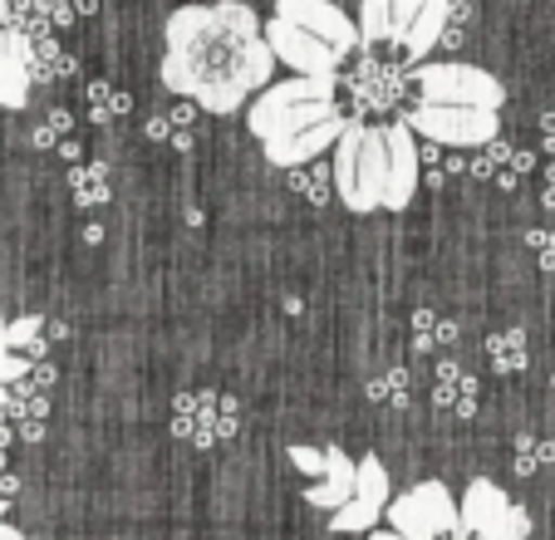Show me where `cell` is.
Masks as SVG:
<instances>
[{"mask_svg": "<svg viewBox=\"0 0 555 540\" xmlns=\"http://www.w3.org/2000/svg\"><path fill=\"white\" fill-rule=\"evenodd\" d=\"M163 89L192 99L207 114H236L275 74L261 15L246 0L182 5L163 25Z\"/></svg>", "mask_w": 555, "mask_h": 540, "instance_id": "cell-1", "label": "cell"}, {"mask_svg": "<svg viewBox=\"0 0 555 540\" xmlns=\"http://www.w3.org/2000/svg\"><path fill=\"white\" fill-rule=\"evenodd\" d=\"M275 64H291L310 79H335L339 64L359 50V25L335 0H275V15L261 21Z\"/></svg>", "mask_w": 555, "mask_h": 540, "instance_id": "cell-2", "label": "cell"}, {"mask_svg": "<svg viewBox=\"0 0 555 540\" xmlns=\"http://www.w3.org/2000/svg\"><path fill=\"white\" fill-rule=\"evenodd\" d=\"M339 114L335 104V79H310V74H291L281 83H266L261 94L246 104V128H251L261 143L275 138H291L300 128L320 124V118Z\"/></svg>", "mask_w": 555, "mask_h": 540, "instance_id": "cell-3", "label": "cell"}, {"mask_svg": "<svg viewBox=\"0 0 555 540\" xmlns=\"http://www.w3.org/2000/svg\"><path fill=\"white\" fill-rule=\"evenodd\" d=\"M330 182H335L339 202H345L349 211H359V217L384 211V188H388L384 128L359 124V118L345 124V133H339V143H335V172H330Z\"/></svg>", "mask_w": 555, "mask_h": 540, "instance_id": "cell-4", "label": "cell"}, {"mask_svg": "<svg viewBox=\"0 0 555 540\" xmlns=\"http://www.w3.org/2000/svg\"><path fill=\"white\" fill-rule=\"evenodd\" d=\"M418 94H423V104L482 108V114H502V104H506L502 79L487 74L482 64H462V60L418 64Z\"/></svg>", "mask_w": 555, "mask_h": 540, "instance_id": "cell-5", "label": "cell"}, {"mask_svg": "<svg viewBox=\"0 0 555 540\" xmlns=\"http://www.w3.org/2000/svg\"><path fill=\"white\" fill-rule=\"evenodd\" d=\"M388 530L403 540H462L457 497L442 481H418L413 491L388 501Z\"/></svg>", "mask_w": 555, "mask_h": 540, "instance_id": "cell-6", "label": "cell"}, {"mask_svg": "<svg viewBox=\"0 0 555 540\" xmlns=\"http://www.w3.org/2000/svg\"><path fill=\"white\" fill-rule=\"evenodd\" d=\"M457 526H462V540H526L531 536L526 506H516V501L487 477L467 481V491H462V501H457Z\"/></svg>", "mask_w": 555, "mask_h": 540, "instance_id": "cell-7", "label": "cell"}, {"mask_svg": "<svg viewBox=\"0 0 555 540\" xmlns=\"http://www.w3.org/2000/svg\"><path fill=\"white\" fill-rule=\"evenodd\" d=\"M413 138H428L442 147H487L502 133V114H482V108H452V104H413L403 118Z\"/></svg>", "mask_w": 555, "mask_h": 540, "instance_id": "cell-8", "label": "cell"}, {"mask_svg": "<svg viewBox=\"0 0 555 540\" xmlns=\"http://www.w3.org/2000/svg\"><path fill=\"white\" fill-rule=\"evenodd\" d=\"M388 501H393L388 467L378 458H359L354 462V487H349V501L339 511H330V530H335V536H369V530H378Z\"/></svg>", "mask_w": 555, "mask_h": 540, "instance_id": "cell-9", "label": "cell"}, {"mask_svg": "<svg viewBox=\"0 0 555 540\" xmlns=\"http://www.w3.org/2000/svg\"><path fill=\"white\" fill-rule=\"evenodd\" d=\"M291 462L300 472H310V477H320L310 491H305V501H310L314 511H339L349 501V487H354V458H345L339 447H291Z\"/></svg>", "mask_w": 555, "mask_h": 540, "instance_id": "cell-10", "label": "cell"}, {"mask_svg": "<svg viewBox=\"0 0 555 540\" xmlns=\"http://www.w3.org/2000/svg\"><path fill=\"white\" fill-rule=\"evenodd\" d=\"M448 5L452 0H393V11H388V40L403 44L409 60H423V54L438 44L442 25H448Z\"/></svg>", "mask_w": 555, "mask_h": 540, "instance_id": "cell-11", "label": "cell"}, {"mask_svg": "<svg viewBox=\"0 0 555 540\" xmlns=\"http://www.w3.org/2000/svg\"><path fill=\"white\" fill-rule=\"evenodd\" d=\"M384 147H388V188H384V211H403L418 197V138L409 133V124H384Z\"/></svg>", "mask_w": 555, "mask_h": 540, "instance_id": "cell-12", "label": "cell"}, {"mask_svg": "<svg viewBox=\"0 0 555 540\" xmlns=\"http://www.w3.org/2000/svg\"><path fill=\"white\" fill-rule=\"evenodd\" d=\"M345 124H349L345 114H330V118H320V124L300 128V133H291V138L261 143V153L271 167H300V163H310V157H320L325 147H335L339 133H345Z\"/></svg>", "mask_w": 555, "mask_h": 540, "instance_id": "cell-13", "label": "cell"}, {"mask_svg": "<svg viewBox=\"0 0 555 540\" xmlns=\"http://www.w3.org/2000/svg\"><path fill=\"white\" fill-rule=\"evenodd\" d=\"M44 320L40 314H21V320H0V384L30 374L35 353H44Z\"/></svg>", "mask_w": 555, "mask_h": 540, "instance_id": "cell-14", "label": "cell"}, {"mask_svg": "<svg viewBox=\"0 0 555 540\" xmlns=\"http://www.w3.org/2000/svg\"><path fill=\"white\" fill-rule=\"evenodd\" d=\"M30 44L21 30H0V104L5 108H25L30 104Z\"/></svg>", "mask_w": 555, "mask_h": 540, "instance_id": "cell-15", "label": "cell"}, {"mask_svg": "<svg viewBox=\"0 0 555 540\" xmlns=\"http://www.w3.org/2000/svg\"><path fill=\"white\" fill-rule=\"evenodd\" d=\"M388 11H393V0H359V44L388 40Z\"/></svg>", "mask_w": 555, "mask_h": 540, "instance_id": "cell-16", "label": "cell"}, {"mask_svg": "<svg viewBox=\"0 0 555 540\" xmlns=\"http://www.w3.org/2000/svg\"><path fill=\"white\" fill-rule=\"evenodd\" d=\"M74 197H79V202H104V197H108L104 167H89V177H85V172L74 177Z\"/></svg>", "mask_w": 555, "mask_h": 540, "instance_id": "cell-17", "label": "cell"}, {"mask_svg": "<svg viewBox=\"0 0 555 540\" xmlns=\"http://www.w3.org/2000/svg\"><path fill=\"white\" fill-rule=\"evenodd\" d=\"M0 540H25V536L15 526H5V520H0Z\"/></svg>", "mask_w": 555, "mask_h": 540, "instance_id": "cell-18", "label": "cell"}, {"mask_svg": "<svg viewBox=\"0 0 555 540\" xmlns=\"http://www.w3.org/2000/svg\"><path fill=\"white\" fill-rule=\"evenodd\" d=\"M369 540H403V536H393V530H369Z\"/></svg>", "mask_w": 555, "mask_h": 540, "instance_id": "cell-19", "label": "cell"}, {"mask_svg": "<svg viewBox=\"0 0 555 540\" xmlns=\"http://www.w3.org/2000/svg\"><path fill=\"white\" fill-rule=\"evenodd\" d=\"M5 403H11V394H5V384H0V413H5Z\"/></svg>", "mask_w": 555, "mask_h": 540, "instance_id": "cell-20", "label": "cell"}, {"mask_svg": "<svg viewBox=\"0 0 555 540\" xmlns=\"http://www.w3.org/2000/svg\"><path fill=\"white\" fill-rule=\"evenodd\" d=\"M0 30H5V0H0Z\"/></svg>", "mask_w": 555, "mask_h": 540, "instance_id": "cell-21", "label": "cell"}, {"mask_svg": "<svg viewBox=\"0 0 555 540\" xmlns=\"http://www.w3.org/2000/svg\"><path fill=\"white\" fill-rule=\"evenodd\" d=\"M0 520H5V497H0Z\"/></svg>", "mask_w": 555, "mask_h": 540, "instance_id": "cell-22", "label": "cell"}]
</instances>
